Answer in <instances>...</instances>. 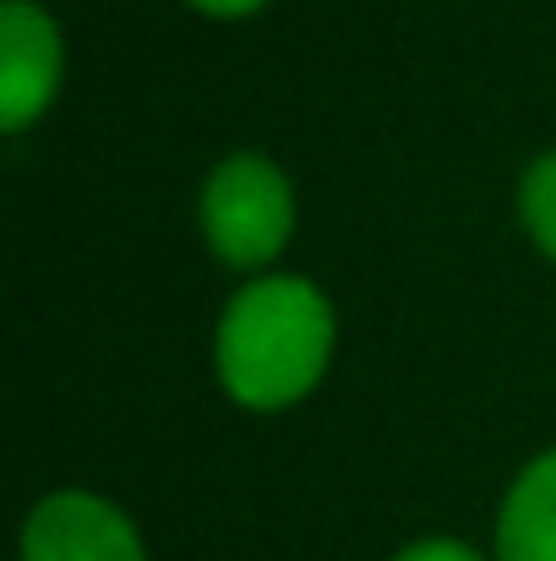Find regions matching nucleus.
<instances>
[{"label":"nucleus","instance_id":"nucleus-1","mask_svg":"<svg viewBox=\"0 0 556 561\" xmlns=\"http://www.w3.org/2000/svg\"><path fill=\"white\" fill-rule=\"evenodd\" d=\"M339 311L306 273L246 278L213 328V376L246 414H290L333 371Z\"/></svg>","mask_w":556,"mask_h":561},{"label":"nucleus","instance_id":"nucleus-2","mask_svg":"<svg viewBox=\"0 0 556 561\" xmlns=\"http://www.w3.org/2000/svg\"><path fill=\"white\" fill-rule=\"evenodd\" d=\"M196 229L218 267L240 278L273 273L300 229L295 181L268 153L240 148L207 170V181L196 191Z\"/></svg>","mask_w":556,"mask_h":561},{"label":"nucleus","instance_id":"nucleus-3","mask_svg":"<svg viewBox=\"0 0 556 561\" xmlns=\"http://www.w3.org/2000/svg\"><path fill=\"white\" fill-rule=\"evenodd\" d=\"M22 561H148L137 518L88 485H60L38 496L22 518Z\"/></svg>","mask_w":556,"mask_h":561},{"label":"nucleus","instance_id":"nucleus-4","mask_svg":"<svg viewBox=\"0 0 556 561\" xmlns=\"http://www.w3.org/2000/svg\"><path fill=\"white\" fill-rule=\"evenodd\" d=\"M66 88V33L44 0H0V131H33Z\"/></svg>","mask_w":556,"mask_h":561},{"label":"nucleus","instance_id":"nucleus-5","mask_svg":"<svg viewBox=\"0 0 556 561\" xmlns=\"http://www.w3.org/2000/svg\"><path fill=\"white\" fill-rule=\"evenodd\" d=\"M491 561H556V447L535 453L502 491Z\"/></svg>","mask_w":556,"mask_h":561},{"label":"nucleus","instance_id":"nucleus-6","mask_svg":"<svg viewBox=\"0 0 556 561\" xmlns=\"http://www.w3.org/2000/svg\"><path fill=\"white\" fill-rule=\"evenodd\" d=\"M519 224L530 245L556 267V148L535 153L519 175Z\"/></svg>","mask_w":556,"mask_h":561},{"label":"nucleus","instance_id":"nucleus-7","mask_svg":"<svg viewBox=\"0 0 556 561\" xmlns=\"http://www.w3.org/2000/svg\"><path fill=\"white\" fill-rule=\"evenodd\" d=\"M387 561H486L469 540L458 535H425V540H409L404 551H393Z\"/></svg>","mask_w":556,"mask_h":561},{"label":"nucleus","instance_id":"nucleus-8","mask_svg":"<svg viewBox=\"0 0 556 561\" xmlns=\"http://www.w3.org/2000/svg\"><path fill=\"white\" fill-rule=\"evenodd\" d=\"M196 16H207V22H246V16H257V11H268L273 0H185Z\"/></svg>","mask_w":556,"mask_h":561}]
</instances>
